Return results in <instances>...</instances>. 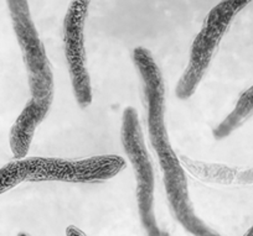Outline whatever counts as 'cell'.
<instances>
[{"label":"cell","instance_id":"1","mask_svg":"<svg viewBox=\"0 0 253 236\" xmlns=\"http://www.w3.org/2000/svg\"><path fill=\"white\" fill-rule=\"evenodd\" d=\"M133 62L142 78L148 111V133L164 177L165 192L175 220L193 236H221L194 210L184 169L172 150L165 125V87L162 70L145 47L133 51Z\"/></svg>","mask_w":253,"mask_h":236},{"label":"cell","instance_id":"2","mask_svg":"<svg viewBox=\"0 0 253 236\" xmlns=\"http://www.w3.org/2000/svg\"><path fill=\"white\" fill-rule=\"evenodd\" d=\"M121 140L130 161L137 182V203L140 223L148 236H169L157 223L154 210L155 177L149 152L145 147L138 113L133 106L124 109L122 115Z\"/></svg>","mask_w":253,"mask_h":236},{"label":"cell","instance_id":"3","mask_svg":"<svg viewBox=\"0 0 253 236\" xmlns=\"http://www.w3.org/2000/svg\"><path fill=\"white\" fill-rule=\"evenodd\" d=\"M14 33L28 72L31 98L53 97L55 82L45 46L31 18L28 0H6Z\"/></svg>","mask_w":253,"mask_h":236},{"label":"cell","instance_id":"4","mask_svg":"<svg viewBox=\"0 0 253 236\" xmlns=\"http://www.w3.org/2000/svg\"><path fill=\"white\" fill-rule=\"evenodd\" d=\"M235 15V10L230 4L222 0L206 16L203 29L191 46L189 65L175 89L177 98L186 101L194 96Z\"/></svg>","mask_w":253,"mask_h":236},{"label":"cell","instance_id":"5","mask_svg":"<svg viewBox=\"0 0 253 236\" xmlns=\"http://www.w3.org/2000/svg\"><path fill=\"white\" fill-rule=\"evenodd\" d=\"M126 167V161L116 155L94 156L70 161L62 159L34 157L29 182H69L98 183L113 178Z\"/></svg>","mask_w":253,"mask_h":236},{"label":"cell","instance_id":"6","mask_svg":"<svg viewBox=\"0 0 253 236\" xmlns=\"http://www.w3.org/2000/svg\"><path fill=\"white\" fill-rule=\"evenodd\" d=\"M87 13L88 10L71 3L63 20L65 57L69 66L75 99L81 109L88 108L93 98L84 48V23Z\"/></svg>","mask_w":253,"mask_h":236},{"label":"cell","instance_id":"7","mask_svg":"<svg viewBox=\"0 0 253 236\" xmlns=\"http://www.w3.org/2000/svg\"><path fill=\"white\" fill-rule=\"evenodd\" d=\"M53 97L43 99L31 98L13 124L9 136L11 152L15 159H24L30 150L38 126L47 115Z\"/></svg>","mask_w":253,"mask_h":236},{"label":"cell","instance_id":"8","mask_svg":"<svg viewBox=\"0 0 253 236\" xmlns=\"http://www.w3.org/2000/svg\"><path fill=\"white\" fill-rule=\"evenodd\" d=\"M253 115V86L241 94L233 110L213 129L212 135L216 140L228 137L235 130Z\"/></svg>","mask_w":253,"mask_h":236},{"label":"cell","instance_id":"9","mask_svg":"<svg viewBox=\"0 0 253 236\" xmlns=\"http://www.w3.org/2000/svg\"><path fill=\"white\" fill-rule=\"evenodd\" d=\"M34 157L31 159H16L0 169V194L15 188L21 182L29 181L33 169Z\"/></svg>","mask_w":253,"mask_h":236},{"label":"cell","instance_id":"10","mask_svg":"<svg viewBox=\"0 0 253 236\" xmlns=\"http://www.w3.org/2000/svg\"><path fill=\"white\" fill-rule=\"evenodd\" d=\"M226 1L230 4L231 8H232L233 10H235V13L237 14L240 13L241 10H243V9H245L251 1H253V0H226Z\"/></svg>","mask_w":253,"mask_h":236},{"label":"cell","instance_id":"11","mask_svg":"<svg viewBox=\"0 0 253 236\" xmlns=\"http://www.w3.org/2000/svg\"><path fill=\"white\" fill-rule=\"evenodd\" d=\"M66 236H87L82 230H80L76 226L71 225L66 229Z\"/></svg>","mask_w":253,"mask_h":236},{"label":"cell","instance_id":"12","mask_svg":"<svg viewBox=\"0 0 253 236\" xmlns=\"http://www.w3.org/2000/svg\"><path fill=\"white\" fill-rule=\"evenodd\" d=\"M71 3L75 4V5L81 6V8L86 9V10H88V6H89V3H91V0H71Z\"/></svg>","mask_w":253,"mask_h":236},{"label":"cell","instance_id":"13","mask_svg":"<svg viewBox=\"0 0 253 236\" xmlns=\"http://www.w3.org/2000/svg\"><path fill=\"white\" fill-rule=\"evenodd\" d=\"M243 236H253V225L248 229V231Z\"/></svg>","mask_w":253,"mask_h":236},{"label":"cell","instance_id":"14","mask_svg":"<svg viewBox=\"0 0 253 236\" xmlns=\"http://www.w3.org/2000/svg\"><path fill=\"white\" fill-rule=\"evenodd\" d=\"M18 236H29V235H28V234H25V233H20Z\"/></svg>","mask_w":253,"mask_h":236}]
</instances>
